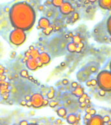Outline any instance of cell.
<instances>
[{
    "label": "cell",
    "instance_id": "obj_15",
    "mask_svg": "<svg viewBox=\"0 0 111 125\" xmlns=\"http://www.w3.org/2000/svg\"><path fill=\"white\" fill-rule=\"evenodd\" d=\"M49 27H50V26H49V27L45 28V29L43 30V33H45V34H46V35L49 34V33H51V31H52V29H53V28H51V27L50 28V29H49Z\"/></svg>",
    "mask_w": 111,
    "mask_h": 125
},
{
    "label": "cell",
    "instance_id": "obj_13",
    "mask_svg": "<svg viewBox=\"0 0 111 125\" xmlns=\"http://www.w3.org/2000/svg\"><path fill=\"white\" fill-rule=\"evenodd\" d=\"M53 4L56 7H60L63 3V0H53Z\"/></svg>",
    "mask_w": 111,
    "mask_h": 125
},
{
    "label": "cell",
    "instance_id": "obj_27",
    "mask_svg": "<svg viewBox=\"0 0 111 125\" xmlns=\"http://www.w3.org/2000/svg\"><path fill=\"white\" fill-rule=\"evenodd\" d=\"M63 83H64V84H67L68 81H67V80H64V81H63Z\"/></svg>",
    "mask_w": 111,
    "mask_h": 125
},
{
    "label": "cell",
    "instance_id": "obj_10",
    "mask_svg": "<svg viewBox=\"0 0 111 125\" xmlns=\"http://www.w3.org/2000/svg\"><path fill=\"white\" fill-rule=\"evenodd\" d=\"M39 26L41 27V28H46V27H49V21L46 18H41L39 21Z\"/></svg>",
    "mask_w": 111,
    "mask_h": 125
},
{
    "label": "cell",
    "instance_id": "obj_21",
    "mask_svg": "<svg viewBox=\"0 0 111 125\" xmlns=\"http://www.w3.org/2000/svg\"><path fill=\"white\" fill-rule=\"evenodd\" d=\"M47 103H48L47 100H44V101H43V105H46V104H47Z\"/></svg>",
    "mask_w": 111,
    "mask_h": 125
},
{
    "label": "cell",
    "instance_id": "obj_18",
    "mask_svg": "<svg viewBox=\"0 0 111 125\" xmlns=\"http://www.w3.org/2000/svg\"><path fill=\"white\" fill-rule=\"evenodd\" d=\"M47 96H48L49 98H52L54 96V94H53V93H51H51H49L47 94Z\"/></svg>",
    "mask_w": 111,
    "mask_h": 125
},
{
    "label": "cell",
    "instance_id": "obj_2",
    "mask_svg": "<svg viewBox=\"0 0 111 125\" xmlns=\"http://www.w3.org/2000/svg\"><path fill=\"white\" fill-rule=\"evenodd\" d=\"M97 84L103 91H111V72L103 70L97 76Z\"/></svg>",
    "mask_w": 111,
    "mask_h": 125
},
{
    "label": "cell",
    "instance_id": "obj_8",
    "mask_svg": "<svg viewBox=\"0 0 111 125\" xmlns=\"http://www.w3.org/2000/svg\"><path fill=\"white\" fill-rule=\"evenodd\" d=\"M38 64V62H37V61L34 59H29L27 61V66H28L29 69H31V70L36 69Z\"/></svg>",
    "mask_w": 111,
    "mask_h": 125
},
{
    "label": "cell",
    "instance_id": "obj_24",
    "mask_svg": "<svg viewBox=\"0 0 111 125\" xmlns=\"http://www.w3.org/2000/svg\"><path fill=\"white\" fill-rule=\"evenodd\" d=\"M5 94H6V96L5 95L4 96V99H6V98H7L9 97V94L6 93Z\"/></svg>",
    "mask_w": 111,
    "mask_h": 125
},
{
    "label": "cell",
    "instance_id": "obj_23",
    "mask_svg": "<svg viewBox=\"0 0 111 125\" xmlns=\"http://www.w3.org/2000/svg\"><path fill=\"white\" fill-rule=\"evenodd\" d=\"M26 104H27V102L25 101H21V104L22 105H26Z\"/></svg>",
    "mask_w": 111,
    "mask_h": 125
},
{
    "label": "cell",
    "instance_id": "obj_19",
    "mask_svg": "<svg viewBox=\"0 0 111 125\" xmlns=\"http://www.w3.org/2000/svg\"><path fill=\"white\" fill-rule=\"evenodd\" d=\"M5 78H6L5 76H3V74H0V80H1V81H3Z\"/></svg>",
    "mask_w": 111,
    "mask_h": 125
},
{
    "label": "cell",
    "instance_id": "obj_16",
    "mask_svg": "<svg viewBox=\"0 0 111 125\" xmlns=\"http://www.w3.org/2000/svg\"><path fill=\"white\" fill-rule=\"evenodd\" d=\"M21 76L23 77H25V78H28L29 76H28V73L26 70H22L21 72Z\"/></svg>",
    "mask_w": 111,
    "mask_h": 125
},
{
    "label": "cell",
    "instance_id": "obj_6",
    "mask_svg": "<svg viewBox=\"0 0 111 125\" xmlns=\"http://www.w3.org/2000/svg\"><path fill=\"white\" fill-rule=\"evenodd\" d=\"M60 10L62 13L68 14L72 11V7L71 5L68 3H63L62 5L60 6Z\"/></svg>",
    "mask_w": 111,
    "mask_h": 125
},
{
    "label": "cell",
    "instance_id": "obj_25",
    "mask_svg": "<svg viewBox=\"0 0 111 125\" xmlns=\"http://www.w3.org/2000/svg\"><path fill=\"white\" fill-rule=\"evenodd\" d=\"M4 69H1V68H0V74H3L4 72Z\"/></svg>",
    "mask_w": 111,
    "mask_h": 125
},
{
    "label": "cell",
    "instance_id": "obj_9",
    "mask_svg": "<svg viewBox=\"0 0 111 125\" xmlns=\"http://www.w3.org/2000/svg\"><path fill=\"white\" fill-rule=\"evenodd\" d=\"M105 29L107 30V33H109L110 35V38H111V15L109 16V18H107V20L105 21Z\"/></svg>",
    "mask_w": 111,
    "mask_h": 125
},
{
    "label": "cell",
    "instance_id": "obj_5",
    "mask_svg": "<svg viewBox=\"0 0 111 125\" xmlns=\"http://www.w3.org/2000/svg\"><path fill=\"white\" fill-rule=\"evenodd\" d=\"M88 121H89V122L88 124H89V125H102L104 122L102 117L99 116V115L93 116Z\"/></svg>",
    "mask_w": 111,
    "mask_h": 125
},
{
    "label": "cell",
    "instance_id": "obj_26",
    "mask_svg": "<svg viewBox=\"0 0 111 125\" xmlns=\"http://www.w3.org/2000/svg\"><path fill=\"white\" fill-rule=\"evenodd\" d=\"M31 98L30 97V96H27V97H26V100H28V101H29V100H30V99H31Z\"/></svg>",
    "mask_w": 111,
    "mask_h": 125
},
{
    "label": "cell",
    "instance_id": "obj_4",
    "mask_svg": "<svg viewBox=\"0 0 111 125\" xmlns=\"http://www.w3.org/2000/svg\"><path fill=\"white\" fill-rule=\"evenodd\" d=\"M32 98V105L35 106V107H38L43 104V99L42 96L38 94H35L33 96Z\"/></svg>",
    "mask_w": 111,
    "mask_h": 125
},
{
    "label": "cell",
    "instance_id": "obj_1",
    "mask_svg": "<svg viewBox=\"0 0 111 125\" xmlns=\"http://www.w3.org/2000/svg\"><path fill=\"white\" fill-rule=\"evenodd\" d=\"M35 12L33 8L31 6L25 3H19L14 5L12 7L10 13L15 14L21 16V17H17L12 18V21L15 27L19 29H27L32 27L34 20H35V14L27 15L29 14Z\"/></svg>",
    "mask_w": 111,
    "mask_h": 125
},
{
    "label": "cell",
    "instance_id": "obj_20",
    "mask_svg": "<svg viewBox=\"0 0 111 125\" xmlns=\"http://www.w3.org/2000/svg\"><path fill=\"white\" fill-rule=\"evenodd\" d=\"M26 105H27V106H31V105H32V102H31V101H29V102H27V104H26Z\"/></svg>",
    "mask_w": 111,
    "mask_h": 125
},
{
    "label": "cell",
    "instance_id": "obj_3",
    "mask_svg": "<svg viewBox=\"0 0 111 125\" xmlns=\"http://www.w3.org/2000/svg\"><path fill=\"white\" fill-rule=\"evenodd\" d=\"M25 34L21 29H17L14 31L10 35V39L11 40L12 42L14 44L19 45L23 42L25 39Z\"/></svg>",
    "mask_w": 111,
    "mask_h": 125
},
{
    "label": "cell",
    "instance_id": "obj_17",
    "mask_svg": "<svg viewBox=\"0 0 111 125\" xmlns=\"http://www.w3.org/2000/svg\"><path fill=\"white\" fill-rule=\"evenodd\" d=\"M56 104H57V103L55 102H51L49 103V105H50L51 107H55V105H56Z\"/></svg>",
    "mask_w": 111,
    "mask_h": 125
},
{
    "label": "cell",
    "instance_id": "obj_29",
    "mask_svg": "<svg viewBox=\"0 0 111 125\" xmlns=\"http://www.w3.org/2000/svg\"><path fill=\"white\" fill-rule=\"evenodd\" d=\"M110 69H111V61L110 62Z\"/></svg>",
    "mask_w": 111,
    "mask_h": 125
},
{
    "label": "cell",
    "instance_id": "obj_12",
    "mask_svg": "<svg viewBox=\"0 0 111 125\" xmlns=\"http://www.w3.org/2000/svg\"><path fill=\"white\" fill-rule=\"evenodd\" d=\"M67 120L70 123H74L76 121V117L74 115H70L67 118Z\"/></svg>",
    "mask_w": 111,
    "mask_h": 125
},
{
    "label": "cell",
    "instance_id": "obj_14",
    "mask_svg": "<svg viewBox=\"0 0 111 125\" xmlns=\"http://www.w3.org/2000/svg\"><path fill=\"white\" fill-rule=\"evenodd\" d=\"M57 112H58V115L60 116V117H63V116L66 115V109H64V108H60V109H58Z\"/></svg>",
    "mask_w": 111,
    "mask_h": 125
},
{
    "label": "cell",
    "instance_id": "obj_28",
    "mask_svg": "<svg viewBox=\"0 0 111 125\" xmlns=\"http://www.w3.org/2000/svg\"><path fill=\"white\" fill-rule=\"evenodd\" d=\"M30 50H34V48H33V46L30 47Z\"/></svg>",
    "mask_w": 111,
    "mask_h": 125
},
{
    "label": "cell",
    "instance_id": "obj_7",
    "mask_svg": "<svg viewBox=\"0 0 111 125\" xmlns=\"http://www.w3.org/2000/svg\"><path fill=\"white\" fill-rule=\"evenodd\" d=\"M99 5L103 9L110 10L111 9V0H99Z\"/></svg>",
    "mask_w": 111,
    "mask_h": 125
},
{
    "label": "cell",
    "instance_id": "obj_11",
    "mask_svg": "<svg viewBox=\"0 0 111 125\" xmlns=\"http://www.w3.org/2000/svg\"><path fill=\"white\" fill-rule=\"evenodd\" d=\"M39 57H40L41 63H47L50 60L49 56L46 53H42V54L39 55Z\"/></svg>",
    "mask_w": 111,
    "mask_h": 125
},
{
    "label": "cell",
    "instance_id": "obj_22",
    "mask_svg": "<svg viewBox=\"0 0 111 125\" xmlns=\"http://www.w3.org/2000/svg\"><path fill=\"white\" fill-rule=\"evenodd\" d=\"M28 124V123H27V121H22V122H21L20 123V125H27Z\"/></svg>",
    "mask_w": 111,
    "mask_h": 125
}]
</instances>
